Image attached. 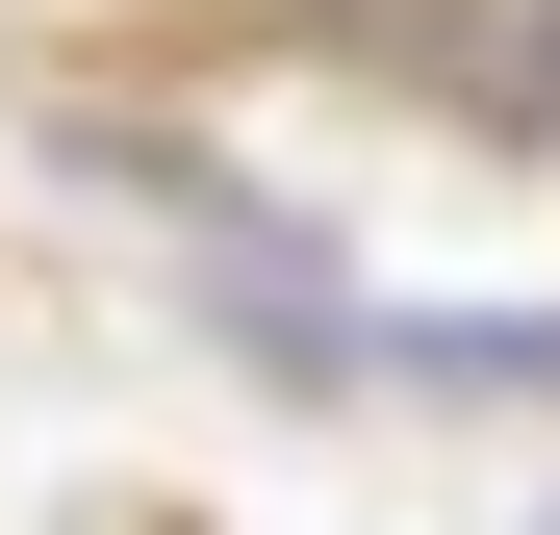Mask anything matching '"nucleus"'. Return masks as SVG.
<instances>
[{"label":"nucleus","mask_w":560,"mask_h":535,"mask_svg":"<svg viewBox=\"0 0 560 535\" xmlns=\"http://www.w3.org/2000/svg\"><path fill=\"white\" fill-rule=\"evenodd\" d=\"M383 383H433V408H560V306H485V332L433 306V332L383 357Z\"/></svg>","instance_id":"obj_1"},{"label":"nucleus","mask_w":560,"mask_h":535,"mask_svg":"<svg viewBox=\"0 0 560 535\" xmlns=\"http://www.w3.org/2000/svg\"><path fill=\"white\" fill-rule=\"evenodd\" d=\"M103 535H205V510H103Z\"/></svg>","instance_id":"obj_2"}]
</instances>
